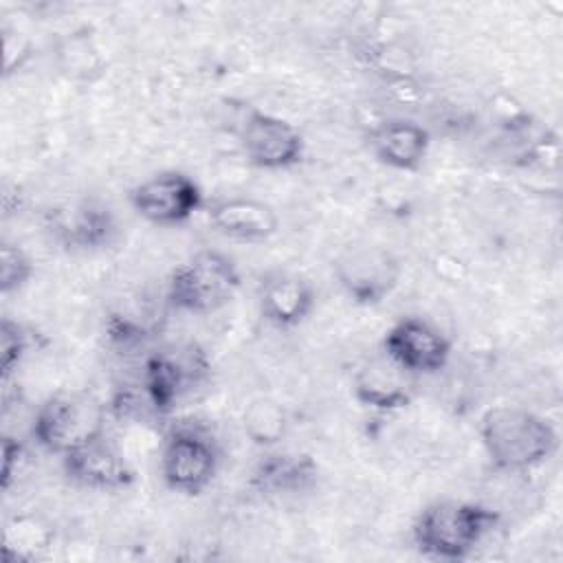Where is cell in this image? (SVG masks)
<instances>
[{
	"label": "cell",
	"mask_w": 563,
	"mask_h": 563,
	"mask_svg": "<svg viewBox=\"0 0 563 563\" xmlns=\"http://www.w3.org/2000/svg\"><path fill=\"white\" fill-rule=\"evenodd\" d=\"M482 446L497 471L519 473L548 462L559 449L556 429L539 413L495 405L479 420Z\"/></svg>",
	"instance_id": "cell-1"
},
{
	"label": "cell",
	"mask_w": 563,
	"mask_h": 563,
	"mask_svg": "<svg viewBox=\"0 0 563 563\" xmlns=\"http://www.w3.org/2000/svg\"><path fill=\"white\" fill-rule=\"evenodd\" d=\"M499 512L475 501L440 499L424 506L411 528L420 554L438 561H462L497 528Z\"/></svg>",
	"instance_id": "cell-2"
},
{
	"label": "cell",
	"mask_w": 563,
	"mask_h": 563,
	"mask_svg": "<svg viewBox=\"0 0 563 563\" xmlns=\"http://www.w3.org/2000/svg\"><path fill=\"white\" fill-rule=\"evenodd\" d=\"M240 284V273L229 255L202 249L172 273L167 299L180 312L211 314L233 301Z\"/></svg>",
	"instance_id": "cell-3"
},
{
	"label": "cell",
	"mask_w": 563,
	"mask_h": 563,
	"mask_svg": "<svg viewBox=\"0 0 563 563\" xmlns=\"http://www.w3.org/2000/svg\"><path fill=\"white\" fill-rule=\"evenodd\" d=\"M101 433H106V407L88 391L51 394L31 424L33 440L59 457Z\"/></svg>",
	"instance_id": "cell-4"
},
{
	"label": "cell",
	"mask_w": 563,
	"mask_h": 563,
	"mask_svg": "<svg viewBox=\"0 0 563 563\" xmlns=\"http://www.w3.org/2000/svg\"><path fill=\"white\" fill-rule=\"evenodd\" d=\"M211 361L207 352L194 343H172L152 352L143 363V383L154 411L169 416L183 398L207 383Z\"/></svg>",
	"instance_id": "cell-5"
},
{
	"label": "cell",
	"mask_w": 563,
	"mask_h": 563,
	"mask_svg": "<svg viewBox=\"0 0 563 563\" xmlns=\"http://www.w3.org/2000/svg\"><path fill=\"white\" fill-rule=\"evenodd\" d=\"M218 466V444L200 427L185 424L167 433L161 451V475L169 490L187 497L202 495L216 479Z\"/></svg>",
	"instance_id": "cell-6"
},
{
	"label": "cell",
	"mask_w": 563,
	"mask_h": 563,
	"mask_svg": "<svg viewBox=\"0 0 563 563\" xmlns=\"http://www.w3.org/2000/svg\"><path fill=\"white\" fill-rule=\"evenodd\" d=\"M332 268L345 295L358 306L380 303L394 292L400 279V262L378 244L345 246Z\"/></svg>",
	"instance_id": "cell-7"
},
{
	"label": "cell",
	"mask_w": 563,
	"mask_h": 563,
	"mask_svg": "<svg viewBox=\"0 0 563 563\" xmlns=\"http://www.w3.org/2000/svg\"><path fill=\"white\" fill-rule=\"evenodd\" d=\"M200 185L185 172H161L139 183L130 191L132 209L147 222L158 227H176L187 222L202 207Z\"/></svg>",
	"instance_id": "cell-8"
},
{
	"label": "cell",
	"mask_w": 563,
	"mask_h": 563,
	"mask_svg": "<svg viewBox=\"0 0 563 563\" xmlns=\"http://www.w3.org/2000/svg\"><path fill=\"white\" fill-rule=\"evenodd\" d=\"M240 145L246 161L260 169H288L303 158V136L286 119L249 110L240 125Z\"/></svg>",
	"instance_id": "cell-9"
},
{
	"label": "cell",
	"mask_w": 563,
	"mask_h": 563,
	"mask_svg": "<svg viewBox=\"0 0 563 563\" xmlns=\"http://www.w3.org/2000/svg\"><path fill=\"white\" fill-rule=\"evenodd\" d=\"M383 352L409 374H438L451 358V341L427 319L405 317L383 339Z\"/></svg>",
	"instance_id": "cell-10"
},
{
	"label": "cell",
	"mask_w": 563,
	"mask_h": 563,
	"mask_svg": "<svg viewBox=\"0 0 563 563\" xmlns=\"http://www.w3.org/2000/svg\"><path fill=\"white\" fill-rule=\"evenodd\" d=\"M62 468L70 482L90 490L119 493L134 484V468L117 444H112L108 433L62 455Z\"/></svg>",
	"instance_id": "cell-11"
},
{
	"label": "cell",
	"mask_w": 563,
	"mask_h": 563,
	"mask_svg": "<svg viewBox=\"0 0 563 563\" xmlns=\"http://www.w3.org/2000/svg\"><path fill=\"white\" fill-rule=\"evenodd\" d=\"M411 376L396 365L385 352L369 356L356 369L352 391L356 402L376 411H398L411 405L413 387Z\"/></svg>",
	"instance_id": "cell-12"
},
{
	"label": "cell",
	"mask_w": 563,
	"mask_h": 563,
	"mask_svg": "<svg viewBox=\"0 0 563 563\" xmlns=\"http://www.w3.org/2000/svg\"><path fill=\"white\" fill-rule=\"evenodd\" d=\"M312 284L290 271H271L257 288L260 314L275 328H295L308 319L314 308Z\"/></svg>",
	"instance_id": "cell-13"
},
{
	"label": "cell",
	"mask_w": 563,
	"mask_h": 563,
	"mask_svg": "<svg viewBox=\"0 0 563 563\" xmlns=\"http://www.w3.org/2000/svg\"><path fill=\"white\" fill-rule=\"evenodd\" d=\"M209 224L224 238L257 244L273 238L279 229L277 211L257 198L233 196L216 200L209 211Z\"/></svg>",
	"instance_id": "cell-14"
},
{
	"label": "cell",
	"mask_w": 563,
	"mask_h": 563,
	"mask_svg": "<svg viewBox=\"0 0 563 563\" xmlns=\"http://www.w3.org/2000/svg\"><path fill=\"white\" fill-rule=\"evenodd\" d=\"M319 466L308 453L271 451L257 460L249 486L266 497L299 495L314 486Z\"/></svg>",
	"instance_id": "cell-15"
},
{
	"label": "cell",
	"mask_w": 563,
	"mask_h": 563,
	"mask_svg": "<svg viewBox=\"0 0 563 563\" xmlns=\"http://www.w3.org/2000/svg\"><path fill=\"white\" fill-rule=\"evenodd\" d=\"M429 132L409 119H389L376 125L369 134L374 156L398 172H416L429 154Z\"/></svg>",
	"instance_id": "cell-16"
},
{
	"label": "cell",
	"mask_w": 563,
	"mask_h": 563,
	"mask_svg": "<svg viewBox=\"0 0 563 563\" xmlns=\"http://www.w3.org/2000/svg\"><path fill=\"white\" fill-rule=\"evenodd\" d=\"M55 233L70 249L97 251L117 240L119 227L110 207L99 200H81L70 207V211H62L57 216Z\"/></svg>",
	"instance_id": "cell-17"
},
{
	"label": "cell",
	"mask_w": 563,
	"mask_h": 563,
	"mask_svg": "<svg viewBox=\"0 0 563 563\" xmlns=\"http://www.w3.org/2000/svg\"><path fill=\"white\" fill-rule=\"evenodd\" d=\"M242 427L246 438L257 446H273L282 442L288 431V418L284 407L273 398H255L242 413Z\"/></svg>",
	"instance_id": "cell-18"
},
{
	"label": "cell",
	"mask_w": 563,
	"mask_h": 563,
	"mask_svg": "<svg viewBox=\"0 0 563 563\" xmlns=\"http://www.w3.org/2000/svg\"><path fill=\"white\" fill-rule=\"evenodd\" d=\"M53 539V530L35 517H15L4 530V559L29 561L37 556L40 550H46Z\"/></svg>",
	"instance_id": "cell-19"
},
{
	"label": "cell",
	"mask_w": 563,
	"mask_h": 563,
	"mask_svg": "<svg viewBox=\"0 0 563 563\" xmlns=\"http://www.w3.org/2000/svg\"><path fill=\"white\" fill-rule=\"evenodd\" d=\"M29 350V332L18 321L4 317L0 323V374L7 380Z\"/></svg>",
	"instance_id": "cell-20"
},
{
	"label": "cell",
	"mask_w": 563,
	"mask_h": 563,
	"mask_svg": "<svg viewBox=\"0 0 563 563\" xmlns=\"http://www.w3.org/2000/svg\"><path fill=\"white\" fill-rule=\"evenodd\" d=\"M33 275L31 257L18 246L4 242L0 249V290L4 295L20 290Z\"/></svg>",
	"instance_id": "cell-21"
},
{
	"label": "cell",
	"mask_w": 563,
	"mask_h": 563,
	"mask_svg": "<svg viewBox=\"0 0 563 563\" xmlns=\"http://www.w3.org/2000/svg\"><path fill=\"white\" fill-rule=\"evenodd\" d=\"M108 339H110L112 347H117L121 352H132L139 345H143L145 330L128 317L112 314L108 321Z\"/></svg>",
	"instance_id": "cell-22"
},
{
	"label": "cell",
	"mask_w": 563,
	"mask_h": 563,
	"mask_svg": "<svg viewBox=\"0 0 563 563\" xmlns=\"http://www.w3.org/2000/svg\"><path fill=\"white\" fill-rule=\"evenodd\" d=\"M24 457V446L22 442H18L15 438L11 435H4L2 438V473H0V484H2V490H7L13 482V475L18 473L20 468V462Z\"/></svg>",
	"instance_id": "cell-23"
}]
</instances>
